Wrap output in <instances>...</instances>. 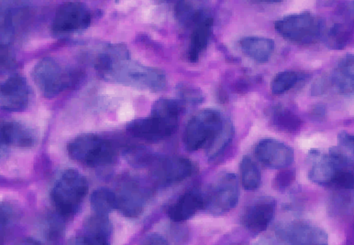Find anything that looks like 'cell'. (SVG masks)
<instances>
[{"mask_svg": "<svg viewBox=\"0 0 354 245\" xmlns=\"http://www.w3.org/2000/svg\"><path fill=\"white\" fill-rule=\"evenodd\" d=\"M97 75L108 81L147 92L165 89L167 79L162 70L131 60L124 44H108L95 60Z\"/></svg>", "mask_w": 354, "mask_h": 245, "instance_id": "6da1fadb", "label": "cell"}, {"mask_svg": "<svg viewBox=\"0 0 354 245\" xmlns=\"http://www.w3.org/2000/svg\"><path fill=\"white\" fill-rule=\"evenodd\" d=\"M182 111L180 101L161 98L153 104L150 117L131 121L127 130L136 139L159 142L176 133Z\"/></svg>", "mask_w": 354, "mask_h": 245, "instance_id": "7a4b0ae2", "label": "cell"}, {"mask_svg": "<svg viewBox=\"0 0 354 245\" xmlns=\"http://www.w3.org/2000/svg\"><path fill=\"white\" fill-rule=\"evenodd\" d=\"M32 75L41 95L47 99H52L62 92L74 88L82 77L77 70L64 68L49 57L43 59L36 64Z\"/></svg>", "mask_w": 354, "mask_h": 245, "instance_id": "3957f363", "label": "cell"}, {"mask_svg": "<svg viewBox=\"0 0 354 245\" xmlns=\"http://www.w3.org/2000/svg\"><path fill=\"white\" fill-rule=\"evenodd\" d=\"M69 157L88 167L111 165L118 157V150L111 140L95 134L80 135L67 145Z\"/></svg>", "mask_w": 354, "mask_h": 245, "instance_id": "277c9868", "label": "cell"}, {"mask_svg": "<svg viewBox=\"0 0 354 245\" xmlns=\"http://www.w3.org/2000/svg\"><path fill=\"white\" fill-rule=\"evenodd\" d=\"M88 191L86 177L75 170L64 171L50 190V202L61 216H72L80 209Z\"/></svg>", "mask_w": 354, "mask_h": 245, "instance_id": "5b68a950", "label": "cell"}, {"mask_svg": "<svg viewBox=\"0 0 354 245\" xmlns=\"http://www.w3.org/2000/svg\"><path fill=\"white\" fill-rule=\"evenodd\" d=\"M226 117L215 109H203L187 123L184 133L185 148L189 151L207 148L223 126Z\"/></svg>", "mask_w": 354, "mask_h": 245, "instance_id": "8992f818", "label": "cell"}, {"mask_svg": "<svg viewBox=\"0 0 354 245\" xmlns=\"http://www.w3.org/2000/svg\"><path fill=\"white\" fill-rule=\"evenodd\" d=\"M275 30L288 41L297 43H311L323 35L324 21L310 12L291 14L278 19Z\"/></svg>", "mask_w": 354, "mask_h": 245, "instance_id": "52a82bcc", "label": "cell"}, {"mask_svg": "<svg viewBox=\"0 0 354 245\" xmlns=\"http://www.w3.org/2000/svg\"><path fill=\"white\" fill-rule=\"evenodd\" d=\"M204 209L214 215H222L237 206L240 188L237 177L232 173H222L203 194Z\"/></svg>", "mask_w": 354, "mask_h": 245, "instance_id": "ba28073f", "label": "cell"}, {"mask_svg": "<svg viewBox=\"0 0 354 245\" xmlns=\"http://www.w3.org/2000/svg\"><path fill=\"white\" fill-rule=\"evenodd\" d=\"M91 21V12L82 3H64L56 10L52 23V33L58 38L74 35L86 29Z\"/></svg>", "mask_w": 354, "mask_h": 245, "instance_id": "9c48e42d", "label": "cell"}, {"mask_svg": "<svg viewBox=\"0 0 354 245\" xmlns=\"http://www.w3.org/2000/svg\"><path fill=\"white\" fill-rule=\"evenodd\" d=\"M277 237L283 245H328L327 233L322 228L304 221L278 225Z\"/></svg>", "mask_w": 354, "mask_h": 245, "instance_id": "30bf717a", "label": "cell"}, {"mask_svg": "<svg viewBox=\"0 0 354 245\" xmlns=\"http://www.w3.org/2000/svg\"><path fill=\"white\" fill-rule=\"evenodd\" d=\"M195 171V166L183 157H162L151 165V177L160 186H170L187 179Z\"/></svg>", "mask_w": 354, "mask_h": 245, "instance_id": "8fae6325", "label": "cell"}, {"mask_svg": "<svg viewBox=\"0 0 354 245\" xmlns=\"http://www.w3.org/2000/svg\"><path fill=\"white\" fill-rule=\"evenodd\" d=\"M117 209L126 217L136 218L143 213L147 193L145 188L134 179H125L118 188Z\"/></svg>", "mask_w": 354, "mask_h": 245, "instance_id": "7c38bea8", "label": "cell"}, {"mask_svg": "<svg viewBox=\"0 0 354 245\" xmlns=\"http://www.w3.org/2000/svg\"><path fill=\"white\" fill-rule=\"evenodd\" d=\"M277 202L271 197L255 199L244 210L241 224L250 232L258 235L265 232L274 219Z\"/></svg>", "mask_w": 354, "mask_h": 245, "instance_id": "4fadbf2b", "label": "cell"}, {"mask_svg": "<svg viewBox=\"0 0 354 245\" xmlns=\"http://www.w3.org/2000/svg\"><path fill=\"white\" fill-rule=\"evenodd\" d=\"M255 157L266 167L283 170L294 161L293 149L286 144L274 139L259 141L254 149Z\"/></svg>", "mask_w": 354, "mask_h": 245, "instance_id": "5bb4252c", "label": "cell"}, {"mask_svg": "<svg viewBox=\"0 0 354 245\" xmlns=\"http://www.w3.org/2000/svg\"><path fill=\"white\" fill-rule=\"evenodd\" d=\"M0 105L8 112H22L27 108L30 99L29 87L21 75L10 76L2 83Z\"/></svg>", "mask_w": 354, "mask_h": 245, "instance_id": "9a60e30c", "label": "cell"}, {"mask_svg": "<svg viewBox=\"0 0 354 245\" xmlns=\"http://www.w3.org/2000/svg\"><path fill=\"white\" fill-rule=\"evenodd\" d=\"M111 233L108 217L95 214L86 219L83 232L72 239L71 245H111Z\"/></svg>", "mask_w": 354, "mask_h": 245, "instance_id": "2e32d148", "label": "cell"}, {"mask_svg": "<svg viewBox=\"0 0 354 245\" xmlns=\"http://www.w3.org/2000/svg\"><path fill=\"white\" fill-rule=\"evenodd\" d=\"M193 26L187 56L191 63H196L209 44L210 35H212L213 18L209 14L203 12L194 22Z\"/></svg>", "mask_w": 354, "mask_h": 245, "instance_id": "e0dca14e", "label": "cell"}, {"mask_svg": "<svg viewBox=\"0 0 354 245\" xmlns=\"http://www.w3.org/2000/svg\"><path fill=\"white\" fill-rule=\"evenodd\" d=\"M328 78L330 88L337 94L346 97L353 95L354 55H347L342 57Z\"/></svg>", "mask_w": 354, "mask_h": 245, "instance_id": "ac0fdd59", "label": "cell"}, {"mask_svg": "<svg viewBox=\"0 0 354 245\" xmlns=\"http://www.w3.org/2000/svg\"><path fill=\"white\" fill-rule=\"evenodd\" d=\"M204 195L193 188L183 194L169 208L168 216L174 222H184L192 218L199 210L204 209Z\"/></svg>", "mask_w": 354, "mask_h": 245, "instance_id": "d6986e66", "label": "cell"}, {"mask_svg": "<svg viewBox=\"0 0 354 245\" xmlns=\"http://www.w3.org/2000/svg\"><path fill=\"white\" fill-rule=\"evenodd\" d=\"M35 135L30 129L15 121H2L1 145L2 146H18L29 148L35 146Z\"/></svg>", "mask_w": 354, "mask_h": 245, "instance_id": "ffe728a7", "label": "cell"}, {"mask_svg": "<svg viewBox=\"0 0 354 245\" xmlns=\"http://www.w3.org/2000/svg\"><path fill=\"white\" fill-rule=\"evenodd\" d=\"M240 45L247 57L257 63H266L272 57L274 50V41L263 37H244L241 39Z\"/></svg>", "mask_w": 354, "mask_h": 245, "instance_id": "44dd1931", "label": "cell"}, {"mask_svg": "<svg viewBox=\"0 0 354 245\" xmlns=\"http://www.w3.org/2000/svg\"><path fill=\"white\" fill-rule=\"evenodd\" d=\"M233 136H234V128H233L232 121L226 118L221 131L218 132L217 136L214 137V139L206 148L209 159H216L221 156L229 148L230 144L232 143L233 139Z\"/></svg>", "mask_w": 354, "mask_h": 245, "instance_id": "7402d4cb", "label": "cell"}, {"mask_svg": "<svg viewBox=\"0 0 354 245\" xmlns=\"http://www.w3.org/2000/svg\"><path fill=\"white\" fill-rule=\"evenodd\" d=\"M241 182L247 190H255L262 183V174L251 157L244 156L240 163Z\"/></svg>", "mask_w": 354, "mask_h": 245, "instance_id": "603a6c76", "label": "cell"}, {"mask_svg": "<svg viewBox=\"0 0 354 245\" xmlns=\"http://www.w3.org/2000/svg\"><path fill=\"white\" fill-rule=\"evenodd\" d=\"M91 206L95 214L108 216L112 210L117 209V195L108 188H98L90 198Z\"/></svg>", "mask_w": 354, "mask_h": 245, "instance_id": "cb8c5ba5", "label": "cell"}, {"mask_svg": "<svg viewBox=\"0 0 354 245\" xmlns=\"http://www.w3.org/2000/svg\"><path fill=\"white\" fill-rule=\"evenodd\" d=\"M272 123L275 128L286 132H296L302 126V120L290 110L277 107L272 110Z\"/></svg>", "mask_w": 354, "mask_h": 245, "instance_id": "d4e9b609", "label": "cell"}, {"mask_svg": "<svg viewBox=\"0 0 354 245\" xmlns=\"http://www.w3.org/2000/svg\"><path fill=\"white\" fill-rule=\"evenodd\" d=\"M299 78V75L293 70H285L277 73L271 83L272 94L279 95L288 92L296 86Z\"/></svg>", "mask_w": 354, "mask_h": 245, "instance_id": "484cf974", "label": "cell"}, {"mask_svg": "<svg viewBox=\"0 0 354 245\" xmlns=\"http://www.w3.org/2000/svg\"><path fill=\"white\" fill-rule=\"evenodd\" d=\"M177 94L182 104L196 106L204 102L205 97L203 92L196 87L190 84H183L177 86Z\"/></svg>", "mask_w": 354, "mask_h": 245, "instance_id": "4316f807", "label": "cell"}, {"mask_svg": "<svg viewBox=\"0 0 354 245\" xmlns=\"http://www.w3.org/2000/svg\"><path fill=\"white\" fill-rule=\"evenodd\" d=\"M339 149L344 152L345 156L351 160L354 166V135L348 132H342L338 137Z\"/></svg>", "mask_w": 354, "mask_h": 245, "instance_id": "83f0119b", "label": "cell"}, {"mask_svg": "<svg viewBox=\"0 0 354 245\" xmlns=\"http://www.w3.org/2000/svg\"><path fill=\"white\" fill-rule=\"evenodd\" d=\"M296 177L294 170L290 168H283L279 173L277 174V177L274 179L275 187L278 190H285V188L289 187L293 183Z\"/></svg>", "mask_w": 354, "mask_h": 245, "instance_id": "f1b7e54d", "label": "cell"}, {"mask_svg": "<svg viewBox=\"0 0 354 245\" xmlns=\"http://www.w3.org/2000/svg\"><path fill=\"white\" fill-rule=\"evenodd\" d=\"M15 217V213L12 208L8 204H2L1 206V225L2 227H5L6 225L10 224L11 221Z\"/></svg>", "mask_w": 354, "mask_h": 245, "instance_id": "f546056e", "label": "cell"}, {"mask_svg": "<svg viewBox=\"0 0 354 245\" xmlns=\"http://www.w3.org/2000/svg\"><path fill=\"white\" fill-rule=\"evenodd\" d=\"M142 245H169L162 236L159 235H151L146 238Z\"/></svg>", "mask_w": 354, "mask_h": 245, "instance_id": "4dcf8cb0", "label": "cell"}, {"mask_svg": "<svg viewBox=\"0 0 354 245\" xmlns=\"http://www.w3.org/2000/svg\"><path fill=\"white\" fill-rule=\"evenodd\" d=\"M312 115H315L316 118H323L326 115L325 107L322 106H317L315 107L313 112H312Z\"/></svg>", "mask_w": 354, "mask_h": 245, "instance_id": "1f68e13d", "label": "cell"}, {"mask_svg": "<svg viewBox=\"0 0 354 245\" xmlns=\"http://www.w3.org/2000/svg\"><path fill=\"white\" fill-rule=\"evenodd\" d=\"M19 245H41L39 242L35 240V239L32 238H26L24 240H22Z\"/></svg>", "mask_w": 354, "mask_h": 245, "instance_id": "d6a6232c", "label": "cell"}]
</instances>
